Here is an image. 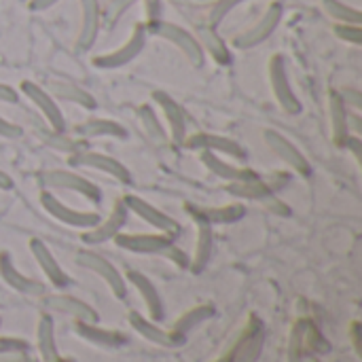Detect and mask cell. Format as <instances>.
Listing matches in <instances>:
<instances>
[{"mask_svg":"<svg viewBox=\"0 0 362 362\" xmlns=\"http://www.w3.org/2000/svg\"><path fill=\"white\" fill-rule=\"evenodd\" d=\"M115 244L136 255H161L178 267H189V257L176 246L174 238L165 233H119Z\"/></svg>","mask_w":362,"mask_h":362,"instance_id":"cell-1","label":"cell"},{"mask_svg":"<svg viewBox=\"0 0 362 362\" xmlns=\"http://www.w3.org/2000/svg\"><path fill=\"white\" fill-rule=\"evenodd\" d=\"M144 25H146V30H148L151 34H155V36H159V38L172 42L174 47H178V49L182 51V55H185L193 66H204L206 53H204L202 45L197 42V38H195L189 30H185V28L172 23V21H163V19H153V21H146Z\"/></svg>","mask_w":362,"mask_h":362,"instance_id":"cell-2","label":"cell"},{"mask_svg":"<svg viewBox=\"0 0 362 362\" xmlns=\"http://www.w3.org/2000/svg\"><path fill=\"white\" fill-rule=\"evenodd\" d=\"M146 36H148V30L144 23H136L129 38L115 51L110 53H102V55H95L93 57V66L95 68H102V70H115V68H123L125 64L134 62L146 47Z\"/></svg>","mask_w":362,"mask_h":362,"instance_id":"cell-3","label":"cell"},{"mask_svg":"<svg viewBox=\"0 0 362 362\" xmlns=\"http://www.w3.org/2000/svg\"><path fill=\"white\" fill-rule=\"evenodd\" d=\"M282 13H284V6H282L280 2H272V4L265 8V13H263L248 30H244L242 34H238V36L233 38V47H235V49H252V47L265 42V40L276 32V28L280 25Z\"/></svg>","mask_w":362,"mask_h":362,"instance_id":"cell-4","label":"cell"},{"mask_svg":"<svg viewBox=\"0 0 362 362\" xmlns=\"http://www.w3.org/2000/svg\"><path fill=\"white\" fill-rule=\"evenodd\" d=\"M269 81H272V89H274V98L278 106L288 115H299L303 106H301V100L295 95V89L288 78L286 62L282 55H274L269 59Z\"/></svg>","mask_w":362,"mask_h":362,"instance_id":"cell-5","label":"cell"},{"mask_svg":"<svg viewBox=\"0 0 362 362\" xmlns=\"http://www.w3.org/2000/svg\"><path fill=\"white\" fill-rule=\"evenodd\" d=\"M38 180H40V185L47 187V189L72 191V193L83 195V197L89 199V202H100V199H102L100 189H98L91 180H87V178H83L81 174H74V172H70V170H49V172H42V174L38 176Z\"/></svg>","mask_w":362,"mask_h":362,"instance_id":"cell-6","label":"cell"},{"mask_svg":"<svg viewBox=\"0 0 362 362\" xmlns=\"http://www.w3.org/2000/svg\"><path fill=\"white\" fill-rule=\"evenodd\" d=\"M68 163H70L72 168H89V170H98V172H102V174H108L110 178H115V180H117V182H121V185H129V182H132V174H129V170H127L121 161H117L115 157L104 155V153H95V151H87V148H83V151L72 153V155H70V159H68Z\"/></svg>","mask_w":362,"mask_h":362,"instance_id":"cell-7","label":"cell"},{"mask_svg":"<svg viewBox=\"0 0 362 362\" xmlns=\"http://www.w3.org/2000/svg\"><path fill=\"white\" fill-rule=\"evenodd\" d=\"M40 204H42L47 214H51L55 221H59V223H64L68 227H74V229H91L102 221L98 212H85V210L70 208L49 191L40 193Z\"/></svg>","mask_w":362,"mask_h":362,"instance_id":"cell-8","label":"cell"},{"mask_svg":"<svg viewBox=\"0 0 362 362\" xmlns=\"http://www.w3.org/2000/svg\"><path fill=\"white\" fill-rule=\"evenodd\" d=\"M76 263H78L81 267L93 272L95 276H100V278L108 284V288L112 291V295H115L117 299H125V297H127L125 278L121 276V272H119L108 259H104L102 255L91 252V250H78V252H76Z\"/></svg>","mask_w":362,"mask_h":362,"instance_id":"cell-9","label":"cell"},{"mask_svg":"<svg viewBox=\"0 0 362 362\" xmlns=\"http://www.w3.org/2000/svg\"><path fill=\"white\" fill-rule=\"evenodd\" d=\"M125 204V208L129 212H134L136 216H140L144 223H148L151 227H155L159 233H165L170 238H176L180 233V225L165 212H161L159 208H155L153 204L144 202L142 197H136V195H125L121 199Z\"/></svg>","mask_w":362,"mask_h":362,"instance_id":"cell-10","label":"cell"},{"mask_svg":"<svg viewBox=\"0 0 362 362\" xmlns=\"http://www.w3.org/2000/svg\"><path fill=\"white\" fill-rule=\"evenodd\" d=\"M21 93L42 112V117L47 119V123L51 125L53 132H64L66 129V119H64V112L62 108L57 106V102L53 100V95L42 89L40 85L32 83V81H21L19 85Z\"/></svg>","mask_w":362,"mask_h":362,"instance_id":"cell-11","label":"cell"},{"mask_svg":"<svg viewBox=\"0 0 362 362\" xmlns=\"http://www.w3.org/2000/svg\"><path fill=\"white\" fill-rule=\"evenodd\" d=\"M127 218H129V210L125 208L123 202H117V204L112 206L108 218L100 221V223H98L95 227H91V229H85V233L81 235V240H83L85 244H91V246H93V244L110 242V240H115V238L125 229Z\"/></svg>","mask_w":362,"mask_h":362,"instance_id":"cell-12","label":"cell"},{"mask_svg":"<svg viewBox=\"0 0 362 362\" xmlns=\"http://www.w3.org/2000/svg\"><path fill=\"white\" fill-rule=\"evenodd\" d=\"M238 356L235 362H259L265 346V329L257 314L248 316L246 327L238 333Z\"/></svg>","mask_w":362,"mask_h":362,"instance_id":"cell-13","label":"cell"},{"mask_svg":"<svg viewBox=\"0 0 362 362\" xmlns=\"http://www.w3.org/2000/svg\"><path fill=\"white\" fill-rule=\"evenodd\" d=\"M182 146L191 148V151H210V153H221V155H227V157H233V159H246V148L227 138V136H218V134H193V136H187Z\"/></svg>","mask_w":362,"mask_h":362,"instance_id":"cell-14","label":"cell"},{"mask_svg":"<svg viewBox=\"0 0 362 362\" xmlns=\"http://www.w3.org/2000/svg\"><path fill=\"white\" fill-rule=\"evenodd\" d=\"M265 142L269 144V148L286 163L291 165L297 174L301 176H310L312 174V163L308 161V157L280 132L276 129H265Z\"/></svg>","mask_w":362,"mask_h":362,"instance_id":"cell-15","label":"cell"},{"mask_svg":"<svg viewBox=\"0 0 362 362\" xmlns=\"http://www.w3.org/2000/svg\"><path fill=\"white\" fill-rule=\"evenodd\" d=\"M153 102L159 106V110L163 112V119L168 123L170 129V138L174 144H182L187 138V115L185 108L165 91H153Z\"/></svg>","mask_w":362,"mask_h":362,"instance_id":"cell-16","label":"cell"},{"mask_svg":"<svg viewBox=\"0 0 362 362\" xmlns=\"http://www.w3.org/2000/svg\"><path fill=\"white\" fill-rule=\"evenodd\" d=\"M42 305L47 310H53L57 314L70 316V318L81 320V322H93V325L100 322L98 312L89 303H85L72 295H47V297H42Z\"/></svg>","mask_w":362,"mask_h":362,"instance_id":"cell-17","label":"cell"},{"mask_svg":"<svg viewBox=\"0 0 362 362\" xmlns=\"http://www.w3.org/2000/svg\"><path fill=\"white\" fill-rule=\"evenodd\" d=\"M185 210L193 221H204L210 225H231V223H238L246 216V206H242V204L214 206V208L185 204Z\"/></svg>","mask_w":362,"mask_h":362,"instance_id":"cell-18","label":"cell"},{"mask_svg":"<svg viewBox=\"0 0 362 362\" xmlns=\"http://www.w3.org/2000/svg\"><path fill=\"white\" fill-rule=\"evenodd\" d=\"M30 252L34 257V261L38 263L40 272L47 276V280L55 286V288H66L72 284L70 276L62 269V265L57 263V259L53 257V252L49 250V246L40 240H30Z\"/></svg>","mask_w":362,"mask_h":362,"instance_id":"cell-19","label":"cell"},{"mask_svg":"<svg viewBox=\"0 0 362 362\" xmlns=\"http://www.w3.org/2000/svg\"><path fill=\"white\" fill-rule=\"evenodd\" d=\"M127 322H129V327H132L140 337H144L146 341H151V344H155V346H161V348H178V346L185 344V339L176 337L172 331H163L157 322L144 318L140 312H129Z\"/></svg>","mask_w":362,"mask_h":362,"instance_id":"cell-20","label":"cell"},{"mask_svg":"<svg viewBox=\"0 0 362 362\" xmlns=\"http://www.w3.org/2000/svg\"><path fill=\"white\" fill-rule=\"evenodd\" d=\"M0 276H2V280H4L13 291H17V293H21V295H28V297H42V293H45V286H42L40 282H36V280L23 276V274L15 267L13 259H11V255H8L6 250H0Z\"/></svg>","mask_w":362,"mask_h":362,"instance_id":"cell-21","label":"cell"},{"mask_svg":"<svg viewBox=\"0 0 362 362\" xmlns=\"http://www.w3.org/2000/svg\"><path fill=\"white\" fill-rule=\"evenodd\" d=\"M202 163L206 165V170L210 174H214L216 178L227 180V182H244V180H257V178H261L255 170L238 168L233 163H227L216 153H210V151H202Z\"/></svg>","mask_w":362,"mask_h":362,"instance_id":"cell-22","label":"cell"},{"mask_svg":"<svg viewBox=\"0 0 362 362\" xmlns=\"http://www.w3.org/2000/svg\"><path fill=\"white\" fill-rule=\"evenodd\" d=\"M127 282L140 293L146 310H148V316L153 322H161L163 320V301H161V295L157 291V286L142 274V272H127Z\"/></svg>","mask_w":362,"mask_h":362,"instance_id":"cell-23","label":"cell"},{"mask_svg":"<svg viewBox=\"0 0 362 362\" xmlns=\"http://www.w3.org/2000/svg\"><path fill=\"white\" fill-rule=\"evenodd\" d=\"M74 331L81 339L98 346V348H108V350H117L123 348L127 344V337L119 331H110V329H102L93 322H81L74 320Z\"/></svg>","mask_w":362,"mask_h":362,"instance_id":"cell-24","label":"cell"},{"mask_svg":"<svg viewBox=\"0 0 362 362\" xmlns=\"http://www.w3.org/2000/svg\"><path fill=\"white\" fill-rule=\"evenodd\" d=\"M36 348L42 362H74L70 358H64L57 350V339H55V322L49 314H42L36 325Z\"/></svg>","mask_w":362,"mask_h":362,"instance_id":"cell-25","label":"cell"},{"mask_svg":"<svg viewBox=\"0 0 362 362\" xmlns=\"http://www.w3.org/2000/svg\"><path fill=\"white\" fill-rule=\"evenodd\" d=\"M81 2V32H78V49H91L98 38L102 23V8L98 0H78Z\"/></svg>","mask_w":362,"mask_h":362,"instance_id":"cell-26","label":"cell"},{"mask_svg":"<svg viewBox=\"0 0 362 362\" xmlns=\"http://www.w3.org/2000/svg\"><path fill=\"white\" fill-rule=\"evenodd\" d=\"M197 42L202 45L204 53L208 51L210 57L221 64V66H229L231 64V51L227 47V42L218 36L216 28H212L208 21L206 23H197Z\"/></svg>","mask_w":362,"mask_h":362,"instance_id":"cell-27","label":"cell"},{"mask_svg":"<svg viewBox=\"0 0 362 362\" xmlns=\"http://www.w3.org/2000/svg\"><path fill=\"white\" fill-rule=\"evenodd\" d=\"M348 106L341 98L339 91H331L329 93V119H331V132H333V142L344 148L348 136H350V127H348Z\"/></svg>","mask_w":362,"mask_h":362,"instance_id":"cell-28","label":"cell"},{"mask_svg":"<svg viewBox=\"0 0 362 362\" xmlns=\"http://www.w3.org/2000/svg\"><path fill=\"white\" fill-rule=\"evenodd\" d=\"M197 225V244H195V252L193 259L189 261V269L193 274H202L212 259V250H214V233H212V225L204 223V221H195Z\"/></svg>","mask_w":362,"mask_h":362,"instance_id":"cell-29","label":"cell"},{"mask_svg":"<svg viewBox=\"0 0 362 362\" xmlns=\"http://www.w3.org/2000/svg\"><path fill=\"white\" fill-rule=\"evenodd\" d=\"M74 132H76V136L81 140L104 138V136L106 138H119V140L127 138V129L121 123L112 121V119H89V121L76 125Z\"/></svg>","mask_w":362,"mask_h":362,"instance_id":"cell-30","label":"cell"},{"mask_svg":"<svg viewBox=\"0 0 362 362\" xmlns=\"http://www.w3.org/2000/svg\"><path fill=\"white\" fill-rule=\"evenodd\" d=\"M214 316V305L210 303H202V305H195L191 310H187L174 325H172V333L180 339H187V335L197 329L199 325H204L206 320H210Z\"/></svg>","mask_w":362,"mask_h":362,"instance_id":"cell-31","label":"cell"},{"mask_svg":"<svg viewBox=\"0 0 362 362\" xmlns=\"http://www.w3.org/2000/svg\"><path fill=\"white\" fill-rule=\"evenodd\" d=\"M227 193L238 199H250V202L263 204L272 193H276V187L257 178V180H244V182H227Z\"/></svg>","mask_w":362,"mask_h":362,"instance_id":"cell-32","label":"cell"},{"mask_svg":"<svg viewBox=\"0 0 362 362\" xmlns=\"http://www.w3.org/2000/svg\"><path fill=\"white\" fill-rule=\"evenodd\" d=\"M49 87H51L53 95H57L59 100L72 102V104L83 106L87 110H93L95 108V98L87 89H83V87H78L74 83H68V81H51Z\"/></svg>","mask_w":362,"mask_h":362,"instance_id":"cell-33","label":"cell"},{"mask_svg":"<svg viewBox=\"0 0 362 362\" xmlns=\"http://www.w3.org/2000/svg\"><path fill=\"white\" fill-rule=\"evenodd\" d=\"M138 117H140L142 127L146 129L148 138H151L155 144L165 146V144H168V140H170V136H168V132H165L163 123L159 121V115L155 112V108H153L151 104H142V106L138 108Z\"/></svg>","mask_w":362,"mask_h":362,"instance_id":"cell-34","label":"cell"},{"mask_svg":"<svg viewBox=\"0 0 362 362\" xmlns=\"http://www.w3.org/2000/svg\"><path fill=\"white\" fill-rule=\"evenodd\" d=\"M303 346H305V356H320L331 352V344L325 339V335L320 333V329L316 327L314 320L305 318V331H303Z\"/></svg>","mask_w":362,"mask_h":362,"instance_id":"cell-35","label":"cell"},{"mask_svg":"<svg viewBox=\"0 0 362 362\" xmlns=\"http://www.w3.org/2000/svg\"><path fill=\"white\" fill-rule=\"evenodd\" d=\"M322 4H325V11L333 19H337L339 23H356V25H361L362 13L358 8H354V6H350V4H346L341 0H322Z\"/></svg>","mask_w":362,"mask_h":362,"instance_id":"cell-36","label":"cell"},{"mask_svg":"<svg viewBox=\"0 0 362 362\" xmlns=\"http://www.w3.org/2000/svg\"><path fill=\"white\" fill-rule=\"evenodd\" d=\"M303 331H305V318L295 320V325L291 329V335H288V348H286V358H288V362H305Z\"/></svg>","mask_w":362,"mask_h":362,"instance_id":"cell-37","label":"cell"},{"mask_svg":"<svg viewBox=\"0 0 362 362\" xmlns=\"http://www.w3.org/2000/svg\"><path fill=\"white\" fill-rule=\"evenodd\" d=\"M42 138H45V142H47L49 146H53V148H57V151H62V153H68V155H72V153L85 148V140L66 138L64 132H53V129H51V132H42Z\"/></svg>","mask_w":362,"mask_h":362,"instance_id":"cell-38","label":"cell"},{"mask_svg":"<svg viewBox=\"0 0 362 362\" xmlns=\"http://www.w3.org/2000/svg\"><path fill=\"white\" fill-rule=\"evenodd\" d=\"M136 4V0H108L104 13H102V19L108 28H115L119 23V19Z\"/></svg>","mask_w":362,"mask_h":362,"instance_id":"cell-39","label":"cell"},{"mask_svg":"<svg viewBox=\"0 0 362 362\" xmlns=\"http://www.w3.org/2000/svg\"><path fill=\"white\" fill-rule=\"evenodd\" d=\"M246 0H214V4L210 6V11H208V23L212 25V28H216L235 6H240V4H244Z\"/></svg>","mask_w":362,"mask_h":362,"instance_id":"cell-40","label":"cell"},{"mask_svg":"<svg viewBox=\"0 0 362 362\" xmlns=\"http://www.w3.org/2000/svg\"><path fill=\"white\" fill-rule=\"evenodd\" d=\"M335 34H337V38H341L344 42H350V45H361L362 42V30L356 23H337Z\"/></svg>","mask_w":362,"mask_h":362,"instance_id":"cell-41","label":"cell"},{"mask_svg":"<svg viewBox=\"0 0 362 362\" xmlns=\"http://www.w3.org/2000/svg\"><path fill=\"white\" fill-rule=\"evenodd\" d=\"M30 346L25 339H19V337H0V356H6V354H21V352H28Z\"/></svg>","mask_w":362,"mask_h":362,"instance_id":"cell-42","label":"cell"},{"mask_svg":"<svg viewBox=\"0 0 362 362\" xmlns=\"http://www.w3.org/2000/svg\"><path fill=\"white\" fill-rule=\"evenodd\" d=\"M21 136H23V129H21L17 123H13V121H8L6 117L0 115V138L17 140V138H21Z\"/></svg>","mask_w":362,"mask_h":362,"instance_id":"cell-43","label":"cell"},{"mask_svg":"<svg viewBox=\"0 0 362 362\" xmlns=\"http://www.w3.org/2000/svg\"><path fill=\"white\" fill-rule=\"evenodd\" d=\"M344 148H348V151L354 155V159L358 161V165H362V140L356 136V134H354V136H352V134L348 136V140H346Z\"/></svg>","mask_w":362,"mask_h":362,"instance_id":"cell-44","label":"cell"},{"mask_svg":"<svg viewBox=\"0 0 362 362\" xmlns=\"http://www.w3.org/2000/svg\"><path fill=\"white\" fill-rule=\"evenodd\" d=\"M346 106H354V108H362V95L358 89H346V91H339Z\"/></svg>","mask_w":362,"mask_h":362,"instance_id":"cell-45","label":"cell"},{"mask_svg":"<svg viewBox=\"0 0 362 362\" xmlns=\"http://www.w3.org/2000/svg\"><path fill=\"white\" fill-rule=\"evenodd\" d=\"M144 4H146V17H148V21L161 19L159 17V13H161V0H144Z\"/></svg>","mask_w":362,"mask_h":362,"instance_id":"cell-46","label":"cell"},{"mask_svg":"<svg viewBox=\"0 0 362 362\" xmlns=\"http://www.w3.org/2000/svg\"><path fill=\"white\" fill-rule=\"evenodd\" d=\"M59 0H30V11L34 13H40V11H47L51 8L53 4H57Z\"/></svg>","mask_w":362,"mask_h":362,"instance_id":"cell-47","label":"cell"},{"mask_svg":"<svg viewBox=\"0 0 362 362\" xmlns=\"http://www.w3.org/2000/svg\"><path fill=\"white\" fill-rule=\"evenodd\" d=\"M350 335H352V344H354V348H356V354H362L361 322H352V327H350Z\"/></svg>","mask_w":362,"mask_h":362,"instance_id":"cell-48","label":"cell"},{"mask_svg":"<svg viewBox=\"0 0 362 362\" xmlns=\"http://www.w3.org/2000/svg\"><path fill=\"white\" fill-rule=\"evenodd\" d=\"M0 189H2V191L13 189V178H11L8 174H4L2 170H0Z\"/></svg>","mask_w":362,"mask_h":362,"instance_id":"cell-49","label":"cell"},{"mask_svg":"<svg viewBox=\"0 0 362 362\" xmlns=\"http://www.w3.org/2000/svg\"><path fill=\"white\" fill-rule=\"evenodd\" d=\"M310 362H322V361H318L316 356H312V361H310Z\"/></svg>","mask_w":362,"mask_h":362,"instance_id":"cell-50","label":"cell"},{"mask_svg":"<svg viewBox=\"0 0 362 362\" xmlns=\"http://www.w3.org/2000/svg\"><path fill=\"white\" fill-rule=\"evenodd\" d=\"M202 2H206V0H202Z\"/></svg>","mask_w":362,"mask_h":362,"instance_id":"cell-51","label":"cell"}]
</instances>
